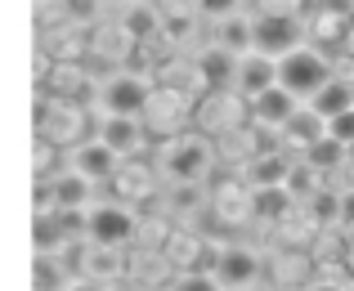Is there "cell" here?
<instances>
[{
    "instance_id": "cell-34",
    "label": "cell",
    "mask_w": 354,
    "mask_h": 291,
    "mask_svg": "<svg viewBox=\"0 0 354 291\" xmlns=\"http://www.w3.org/2000/svg\"><path fill=\"white\" fill-rule=\"evenodd\" d=\"M171 291H225V283H220L216 274H202V269H189V274H180L171 283Z\"/></svg>"
},
{
    "instance_id": "cell-13",
    "label": "cell",
    "mask_w": 354,
    "mask_h": 291,
    "mask_svg": "<svg viewBox=\"0 0 354 291\" xmlns=\"http://www.w3.org/2000/svg\"><path fill=\"white\" fill-rule=\"evenodd\" d=\"M274 86H278V59H269V54H260V50L242 54V63H238V95L256 99V95H265V90H274Z\"/></svg>"
},
{
    "instance_id": "cell-21",
    "label": "cell",
    "mask_w": 354,
    "mask_h": 291,
    "mask_svg": "<svg viewBox=\"0 0 354 291\" xmlns=\"http://www.w3.org/2000/svg\"><path fill=\"white\" fill-rule=\"evenodd\" d=\"M32 278H36V291H72V283H77V278L68 274V260H63L59 251H36Z\"/></svg>"
},
{
    "instance_id": "cell-29",
    "label": "cell",
    "mask_w": 354,
    "mask_h": 291,
    "mask_svg": "<svg viewBox=\"0 0 354 291\" xmlns=\"http://www.w3.org/2000/svg\"><path fill=\"white\" fill-rule=\"evenodd\" d=\"M90 189H95V180H86L81 171H63L54 175V193H59V206H90Z\"/></svg>"
},
{
    "instance_id": "cell-6",
    "label": "cell",
    "mask_w": 354,
    "mask_h": 291,
    "mask_svg": "<svg viewBox=\"0 0 354 291\" xmlns=\"http://www.w3.org/2000/svg\"><path fill=\"white\" fill-rule=\"evenodd\" d=\"M193 112H198L193 95H184V90H175V86H157L153 99H148V108H144V126L157 130V135H180L193 121Z\"/></svg>"
},
{
    "instance_id": "cell-42",
    "label": "cell",
    "mask_w": 354,
    "mask_h": 291,
    "mask_svg": "<svg viewBox=\"0 0 354 291\" xmlns=\"http://www.w3.org/2000/svg\"><path fill=\"white\" fill-rule=\"evenodd\" d=\"M350 162H354V144H350Z\"/></svg>"
},
{
    "instance_id": "cell-12",
    "label": "cell",
    "mask_w": 354,
    "mask_h": 291,
    "mask_svg": "<svg viewBox=\"0 0 354 291\" xmlns=\"http://www.w3.org/2000/svg\"><path fill=\"white\" fill-rule=\"evenodd\" d=\"M41 50L54 63H77L81 54H90V36L77 23H59V27H45L41 32Z\"/></svg>"
},
{
    "instance_id": "cell-30",
    "label": "cell",
    "mask_w": 354,
    "mask_h": 291,
    "mask_svg": "<svg viewBox=\"0 0 354 291\" xmlns=\"http://www.w3.org/2000/svg\"><path fill=\"white\" fill-rule=\"evenodd\" d=\"M305 206H310V224L314 229H341V193H323L319 189Z\"/></svg>"
},
{
    "instance_id": "cell-26",
    "label": "cell",
    "mask_w": 354,
    "mask_h": 291,
    "mask_svg": "<svg viewBox=\"0 0 354 291\" xmlns=\"http://www.w3.org/2000/svg\"><path fill=\"white\" fill-rule=\"evenodd\" d=\"M162 256L171 260V269L189 274V269H198V260H202V242L193 238V233H171L166 247H162Z\"/></svg>"
},
{
    "instance_id": "cell-39",
    "label": "cell",
    "mask_w": 354,
    "mask_h": 291,
    "mask_svg": "<svg viewBox=\"0 0 354 291\" xmlns=\"http://www.w3.org/2000/svg\"><path fill=\"white\" fill-rule=\"evenodd\" d=\"M341 229H354V189L341 193Z\"/></svg>"
},
{
    "instance_id": "cell-35",
    "label": "cell",
    "mask_w": 354,
    "mask_h": 291,
    "mask_svg": "<svg viewBox=\"0 0 354 291\" xmlns=\"http://www.w3.org/2000/svg\"><path fill=\"white\" fill-rule=\"evenodd\" d=\"M157 9H162L166 23H189L193 14H202V0H153Z\"/></svg>"
},
{
    "instance_id": "cell-4",
    "label": "cell",
    "mask_w": 354,
    "mask_h": 291,
    "mask_svg": "<svg viewBox=\"0 0 354 291\" xmlns=\"http://www.w3.org/2000/svg\"><path fill=\"white\" fill-rule=\"evenodd\" d=\"M153 90L157 86L148 77H139V72H113V77L99 86L95 108H99V117H144Z\"/></svg>"
},
{
    "instance_id": "cell-33",
    "label": "cell",
    "mask_w": 354,
    "mask_h": 291,
    "mask_svg": "<svg viewBox=\"0 0 354 291\" xmlns=\"http://www.w3.org/2000/svg\"><path fill=\"white\" fill-rule=\"evenodd\" d=\"M32 166H36V180H50V175H59V171H54V166H59V144H54L50 135H36Z\"/></svg>"
},
{
    "instance_id": "cell-40",
    "label": "cell",
    "mask_w": 354,
    "mask_h": 291,
    "mask_svg": "<svg viewBox=\"0 0 354 291\" xmlns=\"http://www.w3.org/2000/svg\"><path fill=\"white\" fill-rule=\"evenodd\" d=\"M72 291H113V283H99V278H77Z\"/></svg>"
},
{
    "instance_id": "cell-8",
    "label": "cell",
    "mask_w": 354,
    "mask_h": 291,
    "mask_svg": "<svg viewBox=\"0 0 354 291\" xmlns=\"http://www.w3.org/2000/svg\"><path fill=\"white\" fill-rule=\"evenodd\" d=\"M139 233V220L126 202H99L90 206V224H86V238L99 242V247H126L130 238Z\"/></svg>"
},
{
    "instance_id": "cell-28",
    "label": "cell",
    "mask_w": 354,
    "mask_h": 291,
    "mask_svg": "<svg viewBox=\"0 0 354 291\" xmlns=\"http://www.w3.org/2000/svg\"><path fill=\"white\" fill-rule=\"evenodd\" d=\"M41 90H50V95H59V99H77L81 90H86V72H81V63H54L50 81H45Z\"/></svg>"
},
{
    "instance_id": "cell-7",
    "label": "cell",
    "mask_w": 354,
    "mask_h": 291,
    "mask_svg": "<svg viewBox=\"0 0 354 291\" xmlns=\"http://www.w3.org/2000/svg\"><path fill=\"white\" fill-rule=\"evenodd\" d=\"M310 41L305 36V23L296 14H256V50L269 54V59H287L292 50Z\"/></svg>"
},
{
    "instance_id": "cell-43",
    "label": "cell",
    "mask_w": 354,
    "mask_h": 291,
    "mask_svg": "<svg viewBox=\"0 0 354 291\" xmlns=\"http://www.w3.org/2000/svg\"><path fill=\"white\" fill-rule=\"evenodd\" d=\"M350 86H354V81H350Z\"/></svg>"
},
{
    "instance_id": "cell-10",
    "label": "cell",
    "mask_w": 354,
    "mask_h": 291,
    "mask_svg": "<svg viewBox=\"0 0 354 291\" xmlns=\"http://www.w3.org/2000/svg\"><path fill=\"white\" fill-rule=\"evenodd\" d=\"M68 166H72V171H81V175H86V180H113V175L121 171V157L113 153V148H108L104 144V139H86V144H77V148H72V157H68Z\"/></svg>"
},
{
    "instance_id": "cell-23",
    "label": "cell",
    "mask_w": 354,
    "mask_h": 291,
    "mask_svg": "<svg viewBox=\"0 0 354 291\" xmlns=\"http://www.w3.org/2000/svg\"><path fill=\"white\" fill-rule=\"evenodd\" d=\"M113 189L121 202H139V197L153 193V171L148 166H135V162H121V171L113 175Z\"/></svg>"
},
{
    "instance_id": "cell-11",
    "label": "cell",
    "mask_w": 354,
    "mask_h": 291,
    "mask_svg": "<svg viewBox=\"0 0 354 291\" xmlns=\"http://www.w3.org/2000/svg\"><path fill=\"white\" fill-rule=\"evenodd\" d=\"M296 108H301V99H296L292 90L274 86V90H265V95L251 99V121H256L260 130H283L287 121L296 117Z\"/></svg>"
},
{
    "instance_id": "cell-19",
    "label": "cell",
    "mask_w": 354,
    "mask_h": 291,
    "mask_svg": "<svg viewBox=\"0 0 354 291\" xmlns=\"http://www.w3.org/2000/svg\"><path fill=\"white\" fill-rule=\"evenodd\" d=\"M350 18H354V14H346V9L314 5L310 18H305V36H310V41H323V45H341V41H346Z\"/></svg>"
},
{
    "instance_id": "cell-18",
    "label": "cell",
    "mask_w": 354,
    "mask_h": 291,
    "mask_svg": "<svg viewBox=\"0 0 354 291\" xmlns=\"http://www.w3.org/2000/svg\"><path fill=\"white\" fill-rule=\"evenodd\" d=\"M256 274H260V260H256V251H247V247H229V251L216 256V278L225 287H251Z\"/></svg>"
},
{
    "instance_id": "cell-24",
    "label": "cell",
    "mask_w": 354,
    "mask_h": 291,
    "mask_svg": "<svg viewBox=\"0 0 354 291\" xmlns=\"http://www.w3.org/2000/svg\"><path fill=\"white\" fill-rule=\"evenodd\" d=\"M310 103H314V108H319L323 117L332 121V117H341V112H350V108H354V86H350L346 77H332V81H328V86H323Z\"/></svg>"
},
{
    "instance_id": "cell-14",
    "label": "cell",
    "mask_w": 354,
    "mask_h": 291,
    "mask_svg": "<svg viewBox=\"0 0 354 291\" xmlns=\"http://www.w3.org/2000/svg\"><path fill=\"white\" fill-rule=\"evenodd\" d=\"M287 171H292V162H287L283 153H274V148H260V153H251L247 162H242V180H247L251 189L287 184Z\"/></svg>"
},
{
    "instance_id": "cell-17",
    "label": "cell",
    "mask_w": 354,
    "mask_h": 291,
    "mask_svg": "<svg viewBox=\"0 0 354 291\" xmlns=\"http://www.w3.org/2000/svg\"><path fill=\"white\" fill-rule=\"evenodd\" d=\"M278 135H283V144H292V148H301V153H305L310 144H319V139L328 135V117H323L314 103H305V108H296V117L287 121Z\"/></svg>"
},
{
    "instance_id": "cell-31",
    "label": "cell",
    "mask_w": 354,
    "mask_h": 291,
    "mask_svg": "<svg viewBox=\"0 0 354 291\" xmlns=\"http://www.w3.org/2000/svg\"><path fill=\"white\" fill-rule=\"evenodd\" d=\"M319 175H323V171H314V166L305 162V157H301V162H292V171H287V193H292L296 202H310V197L323 189Z\"/></svg>"
},
{
    "instance_id": "cell-22",
    "label": "cell",
    "mask_w": 354,
    "mask_h": 291,
    "mask_svg": "<svg viewBox=\"0 0 354 291\" xmlns=\"http://www.w3.org/2000/svg\"><path fill=\"white\" fill-rule=\"evenodd\" d=\"M256 197H251V211H256V220L265 224H283L287 215H292L296 197L287 193V184H274V189H251Z\"/></svg>"
},
{
    "instance_id": "cell-32",
    "label": "cell",
    "mask_w": 354,
    "mask_h": 291,
    "mask_svg": "<svg viewBox=\"0 0 354 291\" xmlns=\"http://www.w3.org/2000/svg\"><path fill=\"white\" fill-rule=\"evenodd\" d=\"M32 238H36V251H59L63 242H68V229L59 224V211H50V215H36V229H32Z\"/></svg>"
},
{
    "instance_id": "cell-5",
    "label": "cell",
    "mask_w": 354,
    "mask_h": 291,
    "mask_svg": "<svg viewBox=\"0 0 354 291\" xmlns=\"http://www.w3.org/2000/svg\"><path fill=\"white\" fill-rule=\"evenodd\" d=\"M193 121H198L207 135L225 139V135H234V130H242L251 121V99L247 95H234V90H207V95L198 99Z\"/></svg>"
},
{
    "instance_id": "cell-2",
    "label": "cell",
    "mask_w": 354,
    "mask_h": 291,
    "mask_svg": "<svg viewBox=\"0 0 354 291\" xmlns=\"http://www.w3.org/2000/svg\"><path fill=\"white\" fill-rule=\"evenodd\" d=\"M86 130H90V117L77 99H59L50 90H41V99H36V135H50L59 148H68V144H86Z\"/></svg>"
},
{
    "instance_id": "cell-25",
    "label": "cell",
    "mask_w": 354,
    "mask_h": 291,
    "mask_svg": "<svg viewBox=\"0 0 354 291\" xmlns=\"http://www.w3.org/2000/svg\"><path fill=\"white\" fill-rule=\"evenodd\" d=\"M216 27H220V45H225V50H234V54L256 50V18L234 14V18H225V23H216Z\"/></svg>"
},
{
    "instance_id": "cell-38",
    "label": "cell",
    "mask_w": 354,
    "mask_h": 291,
    "mask_svg": "<svg viewBox=\"0 0 354 291\" xmlns=\"http://www.w3.org/2000/svg\"><path fill=\"white\" fill-rule=\"evenodd\" d=\"M256 5H260V14H296L301 18L305 0H256Z\"/></svg>"
},
{
    "instance_id": "cell-20",
    "label": "cell",
    "mask_w": 354,
    "mask_h": 291,
    "mask_svg": "<svg viewBox=\"0 0 354 291\" xmlns=\"http://www.w3.org/2000/svg\"><path fill=\"white\" fill-rule=\"evenodd\" d=\"M121 274H126L121 247H99V242H90V247L81 251V278H99V283H108V278H121Z\"/></svg>"
},
{
    "instance_id": "cell-15",
    "label": "cell",
    "mask_w": 354,
    "mask_h": 291,
    "mask_svg": "<svg viewBox=\"0 0 354 291\" xmlns=\"http://www.w3.org/2000/svg\"><path fill=\"white\" fill-rule=\"evenodd\" d=\"M139 50V41L126 32V23H99L95 32H90V54H99V59H108V63H126L130 54Z\"/></svg>"
},
{
    "instance_id": "cell-9",
    "label": "cell",
    "mask_w": 354,
    "mask_h": 291,
    "mask_svg": "<svg viewBox=\"0 0 354 291\" xmlns=\"http://www.w3.org/2000/svg\"><path fill=\"white\" fill-rule=\"evenodd\" d=\"M99 139L113 148L121 162H130L148 144V126H144V117H99Z\"/></svg>"
},
{
    "instance_id": "cell-37",
    "label": "cell",
    "mask_w": 354,
    "mask_h": 291,
    "mask_svg": "<svg viewBox=\"0 0 354 291\" xmlns=\"http://www.w3.org/2000/svg\"><path fill=\"white\" fill-rule=\"evenodd\" d=\"M328 135H332V139H341V144H346V148L354 144V108H350V112H341V117H332V121H328Z\"/></svg>"
},
{
    "instance_id": "cell-36",
    "label": "cell",
    "mask_w": 354,
    "mask_h": 291,
    "mask_svg": "<svg viewBox=\"0 0 354 291\" xmlns=\"http://www.w3.org/2000/svg\"><path fill=\"white\" fill-rule=\"evenodd\" d=\"M238 9H242V0H202V18H211V23H225Z\"/></svg>"
},
{
    "instance_id": "cell-3",
    "label": "cell",
    "mask_w": 354,
    "mask_h": 291,
    "mask_svg": "<svg viewBox=\"0 0 354 291\" xmlns=\"http://www.w3.org/2000/svg\"><path fill=\"white\" fill-rule=\"evenodd\" d=\"M332 77H337V72H332V63L323 59L314 45H301V50H292L287 59H278V86L292 90V95L305 99V103L319 95Z\"/></svg>"
},
{
    "instance_id": "cell-41",
    "label": "cell",
    "mask_w": 354,
    "mask_h": 291,
    "mask_svg": "<svg viewBox=\"0 0 354 291\" xmlns=\"http://www.w3.org/2000/svg\"><path fill=\"white\" fill-rule=\"evenodd\" d=\"M341 50H346V59H354V18H350V27H346V41H341Z\"/></svg>"
},
{
    "instance_id": "cell-27",
    "label": "cell",
    "mask_w": 354,
    "mask_h": 291,
    "mask_svg": "<svg viewBox=\"0 0 354 291\" xmlns=\"http://www.w3.org/2000/svg\"><path fill=\"white\" fill-rule=\"evenodd\" d=\"M301 157H305V162L314 166V171H337V166H346V162H350V148L341 144V139L323 135L319 144H310V148H305Z\"/></svg>"
},
{
    "instance_id": "cell-16",
    "label": "cell",
    "mask_w": 354,
    "mask_h": 291,
    "mask_svg": "<svg viewBox=\"0 0 354 291\" xmlns=\"http://www.w3.org/2000/svg\"><path fill=\"white\" fill-rule=\"evenodd\" d=\"M238 63H242V54L225 50V45L198 54V68H202V77H207L211 90H238Z\"/></svg>"
},
{
    "instance_id": "cell-1",
    "label": "cell",
    "mask_w": 354,
    "mask_h": 291,
    "mask_svg": "<svg viewBox=\"0 0 354 291\" xmlns=\"http://www.w3.org/2000/svg\"><path fill=\"white\" fill-rule=\"evenodd\" d=\"M211 162H216L211 139L193 135V130H180V135H166L162 153H157V175L171 184H198V180H207Z\"/></svg>"
}]
</instances>
